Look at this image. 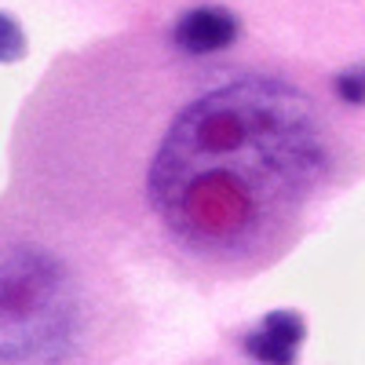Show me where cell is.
Returning a JSON list of instances; mask_svg holds the SVG:
<instances>
[{"instance_id": "277c9868", "label": "cell", "mask_w": 365, "mask_h": 365, "mask_svg": "<svg viewBox=\"0 0 365 365\" xmlns=\"http://www.w3.org/2000/svg\"><path fill=\"white\" fill-rule=\"evenodd\" d=\"M303 318L296 311H270L263 322H256L241 347L252 361H263V365H292L296 354H299V344H303Z\"/></svg>"}, {"instance_id": "5b68a950", "label": "cell", "mask_w": 365, "mask_h": 365, "mask_svg": "<svg viewBox=\"0 0 365 365\" xmlns=\"http://www.w3.org/2000/svg\"><path fill=\"white\" fill-rule=\"evenodd\" d=\"M332 96L344 106H365V63L361 66H347L332 77Z\"/></svg>"}, {"instance_id": "6da1fadb", "label": "cell", "mask_w": 365, "mask_h": 365, "mask_svg": "<svg viewBox=\"0 0 365 365\" xmlns=\"http://www.w3.org/2000/svg\"><path fill=\"white\" fill-rule=\"evenodd\" d=\"M117 113V212L135 249L205 278L270 267L344 161L332 110L263 66L168 70Z\"/></svg>"}, {"instance_id": "3957f363", "label": "cell", "mask_w": 365, "mask_h": 365, "mask_svg": "<svg viewBox=\"0 0 365 365\" xmlns=\"http://www.w3.org/2000/svg\"><path fill=\"white\" fill-rule=\"evenodd\" d=\"M241 34V22L230 8L220 4H205V8H190L182 11L172 26V48L187 58H208V55H220L227 51Z\"/></svg>"}, {"instance_id": "8992f818", "label": "cell", "mask_w": 365, "mask_h": 365, "mask_svg": "<svg viewBox=\"0 0 365 365\" xmlns=\"http://www.w3.org/2000/svg\"><path fill=\"white\" fill-rule=\"evenodd\" d=\"M22 55H26V34H22V26L8 11H0V66L19 63Z\"/></svg>"}, {"instance_id": "7a4b0ae2", "label": "cell", "mask_w": 365, "mask_h": 365, "mask_svg": "<svg viewBox=\"0 0 365 365\" xmlns=\"http://www.w3.org/2000/svg\"><path fill=\"white\" fill-rule=\"evenodd\" d=\"M29 223L0 230V361H70L91 354L113 299L88 249Z\"/></svg>"}]
</instances>
